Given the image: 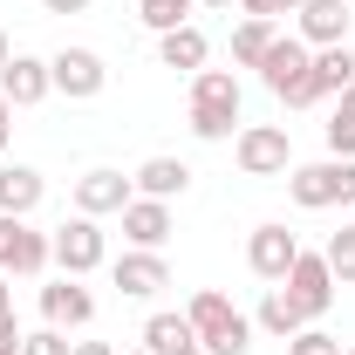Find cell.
<instances>
[{
    "instance_id": "cell-1",
    "label": "cell",
    "mask_w": 355,
    "mask_h": 355,
    "mask_svg": "<svg viewBox=\"0 0 355 355\" xmlns=\"http://www.w3.org/2000/svg\"><path fill=\"white\" fill-rule=\"evenodd\" d=\"M184 321H191V335H198V349L205 355H246L253 349V321L225 301L219 287H205V294H191V308H184Z\"/></svg>"
},
{
    "instance_id": "cell-2",
    "label": "cell",
    "mask_w": 355,
    "mask_h": 355,
    "mask_svg": "<svg viewBox=\"0 0 355 355\" xmlns=\"http://www.w3.org/2000/svg\"><path fill=\"white\" fill-rule=\"evenodd\" d=\"M260 83L273 89L287 110L321 103V89H314V48L301 42V35H273V48H266V62H260Z\"/></svg>"
},
{
    "instance_id": "cell-3",
    "label": "cell",
    "mask_w": 355,
    "mask_h": 355,
    "mask_svg": "<svg viewBox=\"0 0 355 355\" xmlns=\"http://www.w3.org/2000/svg\"><path fill=\"white\" fill-rule=\"evenodd\" d=\"M287 198H294L301 212L355 205V157H321V164H294V171H287Z\"/></svg>"
},
{
    "instance_id": "cell-4",
    "label": "cell",
    "mask_w": 355,
    "mask_h": 355,
    "mask_svg": "<svg viewBox=\"0 0 355 355\" xmlns=\"http://www.w3.org/2000/svg\"><path fill=\"white\" fill-rule=\"evenodd\" d=\"M232 157H239V171L246 178H280L294 171V144L280 123H246V130L232 137Z\"/></svg>"
},
{
    "instance_id": "cell-5",
    "label": "cell",
    "mask_w": 355,
    "mask_h": 355,
    "mask_svg": "<svg viewBox=\"0 0 355 355\" xmlns=\"http://www.w3.org/2000/svg\"><path fill=\"white\" fill-rule=\"evenodd\" d=\"M55 266V246H48V232H35L28 219H14V212H0V273H21V280H35Z\"/></svg>"
},
{
    "instance_id": "cell-6",
    "label": "cell",
    "mask_w": 355,
    "mask_h": 355,
    "mask_svg": "<svg viewBox=\"0 0 355 355\" xmlns=\"http://www.w3.org/2000/svg\"><path fill=\"white\" fill-rule=\"evenodd\" d=\"M48 83H55V96H69V103H89V96H103V83H110V62L96 48H62V55H48Z\"/></svg>"
},
{
    "instance_id": "cell-7",
    "label": "cell",
    "mask_w": 355,
    "mask_h": 355,
    "mask_svg": "<svg viewBox=\"0 0 355 355\" xmlns=\"http://www.w3.org/2000/svg\"><path fill=\"white\" fill-rule=\"evenodd\" d=\"M48 246H55V266H62V273H76V280H83V273L103 266V225L76 212V219H62L55 232H48Z\"/></svg>"
},
{
    "instance_id": "cell-8",
    "label": "cell",
    "mask_w": 355,
    "mask_h": 355,
    "mask_svg": "<svg viewBox=\"0 0 355 355\" xmlns=\"http://www.w3.org/2000/svg\"><path fill=\"white\" fill-rule=\"evenodd\" d=\"M280 287L301 301L308 321H321V314L335 308V266H328V253H301V260L287 266V280H280Z\"/></svg>"
},
{
    "instance_id": "cell-9",
    "label": "cell",
    "mask_w": 355,
    "mask_h": 355,
    "mask_svg": "<svg viewBox=\"0 0 355 355\" xmlns=\"http://www.w3.org/2000/svg\"><path fill=\"white\" fill-rule=\"evenodd\" d=\"M42 321H48V328H62V335H69V328H89V321H96V294H89L76 273L48 280V287H42Z\"/></svg>"
},
{
    "instance_id": "cell-10",
    "label": "cell",
    "mask_w": 355,
    "mask_h": 355,
    "mask_svg": "<svg viewBox=\"0 0 355 355\" xmlns=\"http://www.w3.org/2000/svg\"><path fill=\"white\" fill-rule=\"evenodd\" d=\"M137 198V184L123 171H110V164H96V171H83L76 178V212L83 219H103V212H123Z\"/></svg>"
},
{
    "instance_id": "cell-11",
    "label": "cell",
    "mask_w": 355,
    "mask_h": 355,
    "mask_svg": "<svg viewBox=\"0 0 355 355\" xmlns=\"http://www.w3.org/2000/svg\"><path fill=\"white\" fill-rule=\"evenodd\" d=\"M301 260V239L287 232V225H253V239H246V266L260 273V280H287V266Z\"/></svg>"
},
{
    "instance_id": "cell-12",
    "label": "cell",
    "mask_w": 355,
    "mask_h": 355,
    "mask_svg": "<svg viewBox=\"0 0 355 355\" xmlns=\"http://www.w3.org/2000/svg\"><path fill=\"white\" fill-rule=\"evenodd\" d=\"M110 273H116L123 301H157V294L171 287V266H164V253H144V246H130V253L110 266Z\"/></svg>"
},
{
    "instance_id": "cell-13",
    "label": "cell",
    "mask_w": 355,
    "mask_h": 355,
    "mask_svg": "<svg viewBox=\"0 0 355 355\" xmlns=\"http://www.w3.org/2000/svg\"><path fill=\"white\" fill-rule=\"evenodd\" d=\"M294 35L308 48L349 42V0H301V7H294Z\"/></svg>"
},
{
    "instance_id": "cell-14",
    "label": "cell",
    "mask_w": 355,
    "mask_h": 355,
    "mask_svg": "<svg viewBox=\"0 0 355 355\" xmlns=\"http://www.w3.org/2000/svg\"><path fill=\"white\" fill-rule=\"evenodd\" d=\"M0 96H7L14 110H35V103H48V96H55V83H48V62H42V55H7V69H0Z\"/></svg>"
},
{
    "instance_id": "cell-15",
    "label": "cell",
    "mask_w": 355,
    "mask_h": 355,
    "mask_svg": "<svg viewBox=\"0 0 355 355\" xmlns=\"http://www.w3.org/2000/svg\"><path fill=\"white\" fill-rule=\"evenodd\" d=\"M123 239L144 246V253H164V239H171V205H164V198H130V205H123Z\"/></svg>"
},
{
    "instance_id": "cell-16",
    "label": "cell",
    "mask_w": 355,
    "mask_h": 355,
    "mask_svg": "<svg viewBox=\"0 0 355 355\" xmlns=\"http://www.w3.org/2000/svg\"><path fill=\"white\" fill-rule=\"evenodd\" d=\"M130 184H137V198H164V205H171V198L191 191V164H184V157H144L130 171Z\"/></svg>"
},
{
    "instance_id": "cell-17",
    "label": "cell",
    "mask_w": 355,
    "mask_h": 355,
    "mask_svg": "<svg viewBox=\"0 0 355 355\" xmlns=\"http://www.w3.org/2000/svg\"><path fill=\"white\" fill-rule=\"evenodd\" d=\"M205 55H212V42H205V28H171V35H157V62L164 69H184V76H198L205 69Z\"/></svg>"
},
{
    "instance_id": "cell-18",
    "label": "cell",
    "mask_w": 355,
    "mask_h": 355,
    "mask_svg": "<svg viewBox=\"0 0 355 355\" xmlns=\"http://www.w3.org/2000/svg\"><path fill=\"white\" fill-rule=\"evenodd\" d=\"M42 171L35 164H0V212H14V219H28L35 205H42Z\"/></svg>"
},
{
    "instance_id": "cell-19",
    "label": "cell",
    "mask_w": 355,
    "mask_h": 355,
    "mask_svg": "<svg viewBox=\"0 0 355 355\" xmlns=\"http://www.w3.org/2000/svg\"><path fill=\"white\" fill-rule=\"evenodd\" d=\"M253 321H260L266 335H280V342H294V335L308 328V314H301V301H294L287 287H266V294H260V314H253Z\"/></svg>"
},
{
    "instance_id": "cell-20",
    "label": "cell",
    "mask_w": 355,
    "mask_h": 355,
    "mask_svg": "<svg viewBox=\"0 0 355 355\" xmlns=\"http://www.w3.org/2000/svg\"><path fill=\"white\" fill-rule=\"evenodd\" d=\"M144 349L150 355H184V349H198V335H191L184 314H150L144 321Z\"/></svg>"
},
{
    "instance_id": "cell-21",
    "label": "cell",
    "mask_w": 355,
    "mask_h": 355,
    "mask_svg": "<svg viewBox=\"0 0 355 355\" xmlns=\"http://www.w3.org/2000/svg\"><path fill=\"white\" fill-rule=\"evenodd\" d=\"M349 83H355V48L349 42L314 48V89H321V96H342Z\"/></svg>"
},
{
    "instance_id": "cell-22",
    "label": "cell",
    "mask_w": 355,
    "mask_h": 355,
    "mask_svg": "<svg viewBox=\"0 0 355 355\" xmlns=\"http://www.w3.org/2000/svg\"><path fill=\"white\" fill-rule=\"evenodd\" d=\"M191 137H198V144L239 137V103H191Z\"/></svg>"
},
{
    "instance_id": "cell-23",
    "label": "cell",
    "mask_w": 355,
    "mask_h": 355,
    "mask_svg": "<svg viewBox=\"0 0 355 355\" xmlns=\"http://www.w3.org/2000/svg\"><path fill=\"white\" fill-rule=\"evenodd\" d=\"M273 35H280L273 21H253V14H246V21L232 28V62H239V69H260L266 48H273Z\"/></svg>"
},
{
    "instance_id": "cell-24",
    "label": "cell",
    "mask_w": 355,
    "mask_h": 355,
    "mask_svg": "<svg viewBox=\"0 0 355 355\" xmlns=\"http://www.w3.org/2000/svg\"><path fill=\"white\" fill-rule=\"evenodd\" d=\"M191 103H239V76L232 69H198L191 76Z\"/></svg>"
},
{
    "instance_id": "cell-25",
    "label": "cell",
    "mask_w": 355,
    "mask_h": 355,
    "mask_svg": "<svg viewBox=\"0 0 355 355\" xmlns=\"http://www.w3.org/2000/svg\"><path fill=\"white\" fill-rule=\"evenodd\" d=\"M198 0H144L137 14H144V28L150 35H171V28H184V14H191Z\"/></svg>"
},
{
    "instance_id": "cell-26",
    "label": "cell",
    "mask_w": 355,
    "mask_h": 355,
    "mask_svg": "<svg viewBox=\"0 0 355 355\" xmlns=\"http://www.w3.org/2000/svg\"><path fill=\"white\" fill-rule=\"evenodd\" d=\"M321 253H328V266H335V287H355V225H342Z\"/></svg>"
},
{
    "instance_id": "cell-27",
    "label": "cell",
    "mask_w": 355,
    "mask_h": 355,
    "mask_svg": "<svg viewBox=\"0 0 355 355\" xmlns=\"http://www.w3.org/2000/svg\"><path fill=\"white\" fill-rule=\"evenodd\" d=\"M287 355H342V342H335V335H328V328H301V335H294V342H287Z\"/></svg>"
},
{
    "instance_id": "cell-28",
    "label": "cell",
    "mask_w": 355,
    "mask_h": 355,
    "mask_svg": "<svg viewBox=\"0 0 355 355\" xmlns=\"http://www.w3.org/2000/svg\"><path fill=\"white\" fill-rule=\"evenodd\" d=\"M328 157H355V116H328Z\"/></svg>"
},
{
    "instance_id": "cell-29",
    "label": "cell",
    "mask_w": 355,
    "mask_h": 355,
    "mask_svg": "<svg viewBox=\"0 0 355 355\" xmlns=\"http://www.w3.org/2000/svg\"><path fill=\"white\" fill-rule=\"evenodd\" d=\"M69 349H76V342H69L62 328H35V335L21 342V355H69Z\"/></svg>"
},
{
    "instance_id": "cell-30",
    "label": "cell",
    "mask_w": 355,
    "mask_h": 355,
    "mask_svg": "<svg viewBox=\"0 0 355 355\" xmlns=\"http://www.w3.org/2000/svg\"><path fill=\"white\" fill-rule=\"evenodd\" d=\"M21 342H28V328L14 314H0V355H21Z\"/></svg>"
},
{
    "instance_id": "cell-31",
    "label": "cell",
    "mask_w": 355,
    "mask_h": 355,
    "mask_svg": "<svg viewBox=\"0 0 355 355\" xmlns=\"http://www.w3.org/2000/svg\"><path fill=\"white\" fill-rule=\"evenodd\" d=\"M239 7H246V14H253V21H273V14H294V7H287V0H239Z\"/></svg>"
},
{
    "instance_id": "cell-32",
    "label": "cell",
    "mask_w": 355,
    "mask_h": 355,
    "mask_svg": "<svg viewBox=\"0 0 355 355\" xmlns=\"http://www.w3.org/2000/svg\"><path fill=\"white\" fill-rule=\"evenodd\" d=\"M42 14H89V0H42Z\"/></svg>"
},
{
    "instance_id": "cell-33",
    "label": "cell",
    "mask_w": 355,
    "mask_h": 355,
    "mask_svg": "<svg viewBox=\"0 0 355 355\" xmlns=\"http://www.w3.org/2000/svg\"><path fill=\"white\" fill-rule=\"evenodd\" d=\"M7 137H14V103L0 96V150H7Z\"/></svg>"
},
{
    "instance_id": "cell-34",
    "label": "cell",
    "mask_w": 355,
    "mask_h": 355,
    "mask_svg": "<svg viewBox=\"0 0 355 355\" xmlns=\"http://www.w3.org/2000/svg\"><path fill=\"white\" fill-rule=\"evenodd\" d=\"M69 355H116V349H110V342H76Z\"/></svg>"
},
{
    "instance_id": "cell-35",
    "label": "cell",
    "mask_w": 355,
    "mask_h": 355,
    "mask_svg": "<svg viewBox=\"0 0 355 355\" xmlns=\"http://www.w3.org/2000/svg\"><path fill=\"white\" fill-rule=\"evenodd\" d=\"M335 110H342V116H355V83L342 89V96H335Z\"/></svg>"
},
{
    "instance_id": "cell-36",
    "label": "cell",
    "mask_w": 355,
    "mask_h": 355,
    "mask_svg": "<svg viewBox=\"0 0 355 355\" xmlns=\"http://www.w3.org/2000/svg\"><path fill=\"white\" fill-rule=\"evenodd\" d=\"M0 314H14V287H7V273H0Z\"/></svg>"
},
{
    "instance_id": "cell-37",
    "label": "cell",
    "mask_w": 355,
    "mask_h": 355,
    "mask_svg": "<svg viewBox=\"0 0 355 355\" xmlns=\"http://www.w3.org/2000/svg\"><path fill=\"white\" fill-rule=\"evenodd\" d=\"M198 7H212V14H225V7H232V0H198Z\"/></svg>"
},
{
    "instance_id": "cell-38",
    "label": "cell",
    "mask_w": 355,
    "mask_h": 355,
    "mask_svg": "<svg viewBox=\"0 0 355 355\" xmlns=\"http://www.w3.org/2000/svg\"><path fill=\"white\" fill-rule=\"evenodd\" d=\"M7 55H14V42H7V35H0V69H7Z\"/></svg>"
},
{
    "instance_id": "cell-39",
    "label": "cell",
    "mask_w": 355,
    "mask_h": 355,
    "mask_svg": "<svg viewBox=\"0 0 355 355\" xmlns=\"http://www.w3.org/2000/svg\"><path fill=\"white\" fill-rule=\"evenodd\" d=\"M184 355H205V349H184Z\"/></svg>"
},
{
    "instance_id": "cell-40",
    "label": "cell",
    "mask_w": 355,
    "mask_h": 355,
    "mask_svg": "<svg viewBox=\"0 0 355 355\" xmlns=\"http://www.w3.org/2000/svg\"><path fill=\"white\" fill-rule=\"evenodd\" d=\"M342 355H355V342H349V349H342Z\"/></svg>"
},
{
    "instance_id": "cell-41",
    "label": "cell",
    "mask_w": 355,
    "mask_h": 355,
    "mask_svg": "<svg viewBox=\"0 0 355 355\" xmlns=\"http://www.w3.org/2000/svg\"><path fill=\"white\" fill-rule=\"evenodd\" d=\"M130 355H150V349H130Z\"/></svg>"
}]
</instances>
